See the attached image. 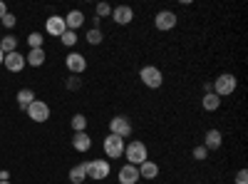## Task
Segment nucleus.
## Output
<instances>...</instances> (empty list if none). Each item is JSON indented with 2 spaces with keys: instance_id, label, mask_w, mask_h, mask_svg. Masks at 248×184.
Masks as SVG:
<instances>
[{
  "instance_id": "f257e3e1",
  "label": "nucleus",
  "mask_w": 248,
  "mask_h": 184,
  "mask_svg": "<svg viewBox=\"0 0 248 184\" xmlns=\"http://www.w3.org/2000/svg\"><path fill=\"white\" fill-rule=\"evenodd\" d=\"M124 157H127V165H134V167H139L141 162H147V159H149L147 145H144V142H139V139H132V142H127V145H124Z\"/></svg>"
},
{
  "instance_id": "f03ea898",
  "label": "nucleus",
  "mask_w": 248,
  "mask_h": 184,
  "mask_svg": "<svg viewBox=\"0 0 248 184\" xmlns=\"http://www.w3.org/2000/svg\"><path fill=\"white\" fill-rule=\"evenodd\" d=\"M211 85H214V95H218V97H229V95L236 92L238 80H236V75H231V72H223V75H218V77L214 80Z\"/></svg>"
},
{
  "instance_id": "7ed1b4c3",
  "label": "nucleus",
  "mask_w": 248,
  "mask_h": 184,
  "mask_svg": "<svg viewBox=\"0 0 248 184\" xmlns=\"http://www.w3.org/2000/svg\"><path fill=\"white\" fill-rule=\"evenodd\" d=\"M85 172H87V179L99 182V179H107L109 177L112 167H109L107 159H90V162H85Z\"/></svg>"
},
{
  "instance_id": "20e7f679",
  "label": "nucleus",
  "mask_w": 248,
  "mask_h": 184,
  "mask_svg": "<svg viewBox=\"0 0 248 184\" xmlns=\"http://www.w3.org/2000/svg\"><path fill=\"white\" fill-rule=\"evenodd\" d=\"M124 145H127V142H124L122 137L107 134L105 142H102V150H105L107 159H119V157H124Z\"/></svg>"
},
{
  "instance_id": "39448f33",
  "label": "nucleus",
  "mask_w": 248,
  "mask_h": 184,
  "mask_svg": "<svg viewBox=\"0 0 248 184\" xmlns=\"http://www.w3.org/2000/svg\"><path fill=\"white\" fill-rule=\"evenodd\" d=\"M139 80H141V83L147 85L149 90H159V87L164 85V75H161V70H159V67H154V65L141 67V72H139Z\"/></svg>"
},
{
  "instance_id": "423d86ee",
  "label": "nucleus",
  "mask_w": 248,
  "mask_h": 184,
  "mask_svg": "<svg viewBox=\"0 0 248 184\" xmlns=\"http://www.w3.org/2000/svg\"><path fill=\"white\" fill-rule=\"evenodd\" d=\"M109 134H117V137H122V139L132 137V122H129V117H124V115L112 117V119H109Z\"/></svg>"
},
{
  "instance_id": "0eeeda50",
  "label": "nucleus",
  "mask_w": 248,
  "mask_h": 184,
  "mask_svg": "<svg viewBox=\"0 0 248 184\" xmlns=\"http://www.w3.org/2000/svg\"><path fill=\"white\" fill-rule=\"evenodd\" d=\"M25 112H28V117L35 119V122H47V119H50V105H47V102H43V100H35Z\"/></svg>"
},
{
  "instance_id": "6e6552de",
  "label": "nucleus",
  "mask_w": 248,
  "mask_h": 184,
  "mask_svg": "<svg viewBox=\"0 0 248 184\" xmlns=\"http://www.w3.org/2000/svg\"><path fill=\"white\" fill-rule=\"evenodd\" d=\"M154 28L161 30V33L174 30V28H176V15H174V10H161V13H156V17H154Z\"/></svg>"
},
{
  "instance_id": "1a4fd4ad",
  "label": "nucleus",
  "mask_w": 248,
  "mask_h": 184,
  "mask_svg": "<svg viewBox=\"0 0 248 184\" xmlns=\"http://www.w3.org/2000/svg\"><path fill=\"white\" fill-rule=\"evenodd\" d=\"M65 65H67V70L72 72V75H82L87 70V57L82 55V52H70L67 57H65Z\"/></svg>"
},
{
  "instance_id": "9d476101",
  "label": "nucleus",
  "mask_w": 248,
  "mask_h": 184,
  "mask_svg": "<svg viewBox=\"0 0 248 184\" xmlns=\"http://www.w3.org/2000/svg\"><path fill=\"white\" fill-rule=\"evenodd\" d=\"M45 30H47V35H52V37H62V33L67 30L65 17H62V15H50V17L45 20Z\"/></svg>"
},
{
  "instance_id": "9b49d317",
  "label": "nucleus",
  "mask_w": 248,
  "mask_h": 184,
  "mask_svg": "<svg viewBox=\"0 0 248 184\" xmlns=\"http://www.w3.org/2000/svg\"><path fill=\"white\" fill-rule=\"evenodd\" d=\"M112 20H114L117 25H129L132 20H134V10L129 5H117L112 10Z\"/></svg>"
},
{
  "instance_id": "f8f14e48",
  "label": "nucleus",
  "mask_w": 248,
  "mask_h": 184,
  "mask_svg": "<svg viewBox=\"0 0 248 184\" xmlns=\"http://www.w3.org/2000/svg\"><path fill=\"white\" fill-rule=\"evenodd\" d=\"M3 65H5L10 72H20V70L25 67V55H20L17 50H15V52H8L5 60H3Z\"/></svg>"
},
{
  "instance_id": "ddd939ff",
  "label": "nucleus",
  "mask_w": 248,
  "mask_h": 184,
  "mask_svg": "<svg viewBox=\"0 0 248 184\" xmlns=\"http://www.w3.org/2000/svg\"><path fill=\"white\" fill-rule=\"evenodd\" d=\"M141 177H139V167L134 165H124L119 169V184H137Z\"/></svg>"
},
{
  "instance_id": "4468645a",
  "label": "nucleus",
  "mask_w": 248,
  "mask_h": 184,
  "mask_svg": "<svg viewBox=\"0 0 248 184\" xmlns=\"http://www.w3.org/2000/svg\"><path fill=\"white\" fill-rule=\"evenodd\" d=\"M72 147H75V152H90V147H92V139H90V134L87 132H75V137H72Z\"/></svg>"
},
{
  "instance_id": "2eb2a0df",
  "label": "nucleus",
  "mask_w": 248,
  "mask_h": 184,
  "mask_svg": "<svg viewBox=\"0 0 248 184\" xmlns=\"http://www.w3.org/2000/svg\"><path fill=\"white\" fill-rule=\"evenodd\" d=\"M221 145H223V134H221L218 130H209V132H206V137H203V147H206V152L218 150Z\"/></svg>"
},
{
  "instance_id": "dca6fc26",
  "label": "nucleus",
  "mask_w": 248,
  "mask_h": 184,
  "mask_svg": "<svg viewBox=\"0 0 248 184\" xmlns=\"http://www.w3.org/2000/svg\"><path fill=\"white\" fill-rule=\"evenodd\" d=\"M139 177L141 179H156L159 177V165H156L154 159L141 162V165H139Z\"/></svg>"
},
{
  "instance_id": "f3484780",
  "label": "nucleus",
  "mask_w": 248,
  "mask_h": 184,
  "mask_svg": "<svg viewBox=\"0 0 248 184\" xmlns=\"http://www.w3.org/2000/svg\"><path fill=\"white\" fill-rule=\"evenodd\" d=\"M65 25H67V30H75L77 33V28L85 25V15H82V10H70L65 15Z\"/></svg>"
},
{
  "instance_id": "a211bd4d",
  "label": "nucleus",
  "mask_w": 248,
  "mask_h": 184,
  "mask_svg": "<svg viewBox=\"0 0 248 184\" xmlns=\"http://www.w3.org/2000/svg\"><path fill=\"white\" fill-rule=\"evenodd\" d=\"M45 60H47L45 50H43V48H37V50H30V52L25 55V65H32V67H43V65H45Z\"/></svg>"
},
{
  "instance_id": "6ab92c4d",
  "label": "nucleus",
  "mask_w": 248,
  "mask_h": 184,
  "mask_svg": "<svg viewBox=\"0 0 248 184\" xmlns=\"http://www.w3.org/2000/svg\"><path fill=\"white\" fill-rule=\"evenodd\" d=\"M201 107H203L206 112H216V110L221 107V97L214 95V92H206L203 100H201Z\"/></svg>"
},
{
  "instance_id": "aec40b11",
  "label": "nucleus",
  "mask_w": 248,
  "mask_h": 184,
  "mask_svg": "<svg viewBox=\"0 0 248 184\" xmlns=\"http://www.w3.org/2000/svg\"><path fill=\"white\" fill-rule=\"evenodd\" d=\"M70 182H72V184H82V182H87L85 162H82V165H75V167L70 169Z\"/></svg>"
},
{
  "instance_id": "412c9836",
  "label": "nucleus",
  "mask_w": 248,
  "mask_h": 184,
  "mask_svg": "<svg viewBox=\"0 0 248 184\" xmlns=\"http://www.w3.org/2000/svg\"><path fill=\"white\" fill-rule=\"evenodd\" d=\"M32 102H35V92H32V90L25 87V90H20V92H17V105L23 107V110H28Z\"/></svg>"
},
{
  "instance_id": "4be33fe9",
  "label": "nucleus",
  "mask_w": 248,
  "mask_h": 184,
  "mask_svg": "<svg viewBox=\"0 0 248 184\" xmlns=\"http://www.w3.org/2000/svg\"><path fill=\"white\" fill-rule=\"evenodd\" d=\"M0 50H3V55H8V52H15V50H17V40H15L13 35L3 37V40H0Z\"/></svg>"
},
{
  "instance_id": "5701e85b",
  "label": "nucleus",
  "mask_w": 248,
  "mask_h": 184,
  "mask_svg": "<svg viewBox=\"0 0 248 184\" xmlns=\"http://www.w3.org/2000/svg\"><path fill=\"white\" fill-rule=\"evenodd\" d=\"M70 125H72L75 132H85V130H87V117H85V115H75Z\"/></svg>"
},
{
  "instance_id": "b1692460",
  "label": "nucleus",
  "mask_w": 248,
  "mask_h": 184,
  "mask_svg": "<svg viewBox=\"0 0 248 184\" xmlns=\"http://www.w3.org/2000/svg\"><path fill=\"white\" fill-rule=\"evenodd\" d=\"M102 40H105V35H102L99 28H90V30H87V43H90V45H99Z\"/></svg>"
},
{
  "instance_id": "393cba45",
  "label": "nucleus",
  "mask_w": 248,
  "mask_h": 184,
  "mask_svg": "<svg viewBox=\"0 0 248 184\" xmlns=\"http://www.w3.org/2000/svg\"><path fill=\"white\" fill-rule=\"evenodd\" d=\"M62 45H67V48H75L77 45V33L75 30H65V33H62Z\"/></svg>"
},
{
  "instance_id": "a878e982",
  "label": "nucleus",
  "mask_w": 248,
  "mask_h": 184,
  "mask_svg": "<svg viewBox=\"0 0 248 184\" xmlns=\"http://www.w3.org/2000/svg\"><path fill=\"white\" fill-rule=\"evenodd\" d=\"M28 45H30V50L43 48V35H40V33H30L28 35Z\"/></svg>"
},
{
  "instance_id": "bb28decb",
  "label": "nucleus",
  "mask_w": 248,
  "mask_h": 184,
  "mask_svg": "<svg viewBox=\"0 0 248 184\" xmlns=\"http://www.w3.org/2000/svg\"><path fill=\"white\" fill-rule=\"evenodd\" d=\"M191 154H194V159H196V162H203L206 157H209V152H206V147H203V145L194 147V152H191Z\"/></svg>"
},
{
  "instance_id": "cd10ccee",
  "label": "nucleus",
  "mask_w": 248,
  "mask_h": 184,
  "mask_svg": "<svg viewBox=\"0 0 248 184\" xmlns=\"http://www.w3.org/2000/svg\"><path fill=\"white\" fill-rule=\"evenodd\" d=\"M107 15H112V5L109 3H99L97 5V17H107Z\"/></svg>"
},
{
  "instance_id": "c85d7f7f",
  "label": "nucleus",
  "mask_w": 248,
  "mask_h": 184,
  "mask_svg": "<svg viewBox=\"0 0 248 184\" xmlns=\"http://www.w3.org/2000/svg\"><path fill=\"white\" fill-rule=\"evenodd\" d=\"M15 23H17V17H15L13 13H5V15H3V25H5V28H15Z\"/></svg>"
},
{
  "instance_id": "c756f323",
  "label": "nucleus",
  "mask_w": 248,
  "mask_h": 184,
  "mask_svg": "<svg viewBox=\"0 0 248 184\" xmlns=\"http://www.w3.org/2000/svg\"><path fill=\"white\" fill-rule=\"evenodd\" d=\"M79 85H82V83L77 80V75H72V77L67 80V90H79Z\"/></svg>"
},
{
  "instance_id": "7c9ffc66",
  "label": "nucleus",
  "mask_w": 248,
  "mask_h": 184,
  "mask_svg": "<svg viewBox=\"0 0 248 184\" xmlns=\"http://www.w3.org/2000/svg\"><path fill=\"white\" fill-rule=\"evenodd\" d=\"M236 184H248V172H246V169H238V174H236Z\"/></svg>"
},
{
  "instance_id": "2f4dec72",
  "label": "nucleus",
  "mask_w": 248,
  "mask_h": 184,
  "mask_svg": "<svg viewBox=\"0 0 248 184\" xmlns=\"http://www.w3.org/2000/svg\"><path fill=\"white\" fill-rule=\"evenodd\" d=\"M5 13H8V5L3 3V0H0V20H3V15H5Z\"/></svg>"
},
{
  "instance_id": "473e14b6",
  "label": "nucleus",
  "mask_w": 248,
  "mask_h": 184,
  "mask_svg": "<svg viewBox=\"0 0 248 184\" xmlns=\"http://www.w3.org/2000/svg\"><path fill=\"white\" fill-rule=\"evenodd\" d=\"M3 60H5V55H3V50H0V65H3Z\"/></svg>"
},
{
  "instance_id": "72a5a7b5",
  "label": "nucleus",
  "mask_w": 248,
  "mask_h": 184,
  "mask_svg": "<svg viewBox=\"0 0 248 184\" xmlns=\"http://www.w3.org/2000/svg\"><path fill=\"white\" fill-rule=\"evenodd\" d=\"M0 184H10V182H0Z\"/></svg>"
}]
</instances>
